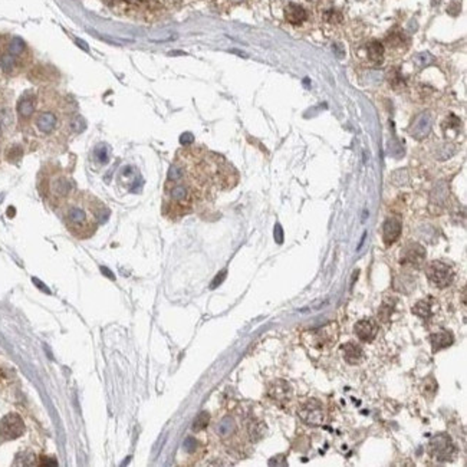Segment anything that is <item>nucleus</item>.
<instances>
[{
  "label": "nucleus",
  "mask_w": 467,
  "mask_h": 467,
  "mask_svg": "<svg viewBox=\"0 0 467 467\" xmlns=\"http://www.w3.org/2000/svg\"><path fill=\"white\" fill-rule=\"evenodd\" d=\"M65 225L78 239L91 237L98 226L105 222L108 210L102 201L88 193L72 194L65 209Z\"/></svg>",
  "instance_id": "f257e3e1"
},
{
  "label": "nucleus",
  "mask_w": 467,
  "mask_h": 467,
  "mask_svg": "<svg viewBox=\"0 0 467 467\" xmlns=\"http://www.w3.org/2000/svg\"><path fill=\"white\" fill-rule=\"evenodd\" d=\"M428 453L431 457L441 463L453 462V459L457 456V447L454 446L453 440L449 434L440 433L430 440L428 443Z\"/></svg>",
  "instance_id": "f03ea898"
},
{
  "label": "nucleus",
  "mask_w": 467,
  "mask_h": 467,
  "mask_svg": "<svg viewBox=\"0 0 467 467\" xmlns=\"http://www.w3.org/2000/svg\"><path fill=\"white\" fill-rule=\"evenodd\" d=\"M46 193L55 201L69 200L74 194V183L65 174L58 173L46 181Z\"/></svg>",
  "instance_id": "7ed1b4c3"
},
{
  "label": "nucleus",
  "mask_w": 467,
  "mask_h": 467,
  "mask_svg": "<svg viewBox=\"0 0 467 467\" xmlns=\"http://www.w3.org/2000/svg\"><path fill=\"white\" fill-rule=\"evenodd\" d=\"M425 275L428 278V280L434 285V286L447 287L453 282L454 273L452 268L440 260H433L427 268H425Z\"/></svg>",
  "instance_id": "20e7f679"
},
{
  "label": "nucleus",
  "mask_w": 467,
  "mask_h": 467,
  "mask_svg": "<svg viewBox=\"0 0 467 467\" xmlns=\"http://www.w3.org/2000/svg\"><path fill=\"white\" fill-rule=\"evenodd\" d=\"M298 414L301 417V420L305 424L311 425V427H319L322 425L324 419H325V411L322 404L312 398V400H308L302 404L299 410H298Z\"/></svg>",
  "instance_id": "39448f33"
},
{
  "label": "nucleus",
  "mask_w": 467,
  "mask_h": 467,
  "mask_svg": "<svg viewBox=\"0 0 467 467\" xmlns=\"http://www.w3.org/2000/svg\"><path fill=\"white\" fill-rule=\"evenodd\" d=\"M25 433V422L16 413H10L0 420V438L4 441L15 440Z\"/></svg>",
  "instance_id": "423d86ee"
},
{
  "label": "nucleus",
  "mask_w": 467,
  "mask_h": 467,
  "mask_svg": "<svg viewBox=\"0 0 467 467\" xmlns=\"http://www.w3.org/2000/svg\"><path fill=\"white\" fill-rule=\"evenodd\" d=\"M59 122L60 121L58 112H55L52 109H45V111L38 112V115L35 118V125H36L38 131L45 134V136L53 134L58 130Z\"/></svg>",
  "instance_id": "0eeeda50"
},
{
  "label": "nucleus",
  "mask_w": 467,
  "mask_h": 467,
  "mask_svg": "<svg viewBox=\"0 0 467 467\" xmlns=\"http://www.w3.org/2000/svg\"><path fill=\"white\" fill-rule=\"evenodd\" d=\"M425 260V249L420 243H408L401 252V263L420 268Z\"/></svg>",
  "instance_id": "6e6552de"
},
{
  "label": "nucleus",
  "mask_w": 467,
  "mask_h": 467,
  "mask_svg": "<svg viewBox=\"0 0 467 467\" xmlns=\"http://www.w3.org/2000/svg\"><path fill=\"white\" fill-rule=\"evenodd\" d=\"M314 338V347L325 348L333 344L338 338V331L335 324H328L322 328H318L315 331L311 332Z\"/></svg>",
  "instance_id": "1a4fd4ad"
},
{
  "label": "nucleus",
  "mask_w": 467,
  "mask_h": 467,
  "mask_svg": "<svg viewBox=\"0 0 467 467\" xmlns=\"http://www.w3.org/2000/svg\"><path fill=\"white\" fill-rule=\"evenodd\" d=\"M433 127V118L428 112H422L420 115H417L411 127H410V134L414 137L416 140H422L430 134Z\"/></svg>",
  "instance_id": "9d476101"
},
{
  "label": "nucleus",
  "mask_w": 467,
  "mask_h": 467,
  "mask_svg": "<svg viewBox=\"0 0 467 467\" xmlns=\"http://www.w3.org/2000/svg\"><path fill=\"white\" fill-rule=\"evenodd\" d=\"M269 395L273 401L279 404H285L292 398V388L283 379H276L269 385Z\"/></svg>",
  "instance_id": "9b49d317"
},
{
  "label": "nucleus",
  "mask_w": 467,
  "mask_h": 467,
  "mask_svg": "<svg viewBox=\"0 0 467 467\" xmlns=\"http://www.w3.org/2000/svg\"><path fill=\"white\" fill-rule=\"evenodd\" d=\"M354 331L362 342H373L374 338L377 336L378 327L373 319H362L360 322H357Z\"/></svg>",
  "instance_id": "f8f14e48"
},
{
  "label": "nucleus",
  "mask_w": 467,
  "mask_h": 467,
  "mask_svg": "<svg viewBox=\"0 0 467 467\" xmlns=\"http://www.w3.org/2000/svg\"><path fill=\"white\" fill-rule=\"evenodd\" d=\"M216 433L223 441L233 438L237 433V421L233 416H225L216 425Z\"/></svg>",
  "instance_id": "ddd939ff"
},
{
  "label": "nucleus",
  "mask_w": 467,
  "mask_h": 467,
  "mask_svg": "<svg viewBox=\"0 0 467 467\" xmlns=\"http://www.w3.org/2000/svg\"><path fill=\"white\" fill-rule=\"evenodd\" d=\"M401 234V223L397 219H387L382 226V239L387 246L398 240Z\"/></svg>",
  "instance_id": "4468645a"
},
{
  "label": "nucleus",
  "mask_w": 467,
  "mask_h": 467,
  "mask_svg": "<svg viewBox=\"0 0 467 467\" xmlns=\"http://www.w3.org/2000/svg\"><path fill=\"white\" fill-rule=\"evenodd\" d=\"M308 12L298 3H289L285 7V19L290 25H301L306 20Z\"/></svg>",
  "instance_id": "2eb2a0df"
},
{
  "label": "nucleus",
  "mask_w": 467,
  "mask_h": 467,
  "mask_svg": "<svg viewBox=\"0 0 467 467\" xmlns=\"http://www.w3.org/2000/svg\"><path fill=\"white\" fill-rule=\"evenodd\" d=\"M430 342L433 345V351L437 352V351H441L444 348L450 347L454 342V336H453L452 332L449 331H437L434 333H431Z\"/></svg>",
  "instance_id": "dca6fc26"
},
{
  "label": "nucleus",
  "mask_w": 467,
  "mask_h": 467,
  "mask_svg": "<svg viewBox=\"0 0 467 467\" xmlns=\"http://www.w3.org/2000/svg\"><path fill=\"white\" fill-rule=\"evenodd\" d=\"M36 111V101L33 96L25 95L20 98V101L17 102V114L22 120H29L35 115Z\"/></svg>",
  "instance_id": "f3484780"
},
{
  "label": "nucleus",
  "mask_w": 467,
  "mask_h": 467,
  "mask_svg": "<svg viewBox=\"0 0 467 467\" xmlns=\"http://www.w3.org/2000/svg\"><path fill=\"white\" fill-rule=\"evenodd\" d=\"M342 355H344V360L351 364V365H355V364H360L364 360V351L360 345H355L352 342H349L347 345L342 347Z\"/></svg>",
  "instance_id": "a211bd4d"
},
{
  "label": "nucleus",
  "mask_w": 467,
  "mask_h": 467,
  "mask_svg": "<svg viewBox=\"0 0 467 467\" xmlns=\"http://www.w3.org/2000/svg\"><path fill=\"white\" fill-rule=\"evenodd\" d=\"M413 314L424 319H428L434 314V302L431 301V298L419 301L413 306Z\"/></svg>",
  "instance_id": "6ab92c4d"
},
{
  "label": "nucleus",
  "mask_w": 467,
  "mask_h": 467,
  "mask_svg": "<svg viewBox=\"0 0 467 467\" xmlns=\"http://www.w3.org/2000/svg\"><path fill=\"white\" fill-rule=\"evenodd\" d=\"M367 56L374 65L381 63L384 59V45L378 41H371L367 45Z\"/></svg>",
  "instance_id": "aec40b11"
},
{
  "label": "nucleus",
  "mask_w": 467,
  "mask_h": 467,
  "mask_svg": "<svg viewBox=\"0 0 467 467\" xmlns=\"http://www.w3.org/2000/svg\"><path fill=\"white\" fill-rule=\"evenodd\" d=\"M247 433H249V437H250L252 441H259V440H262L265 437V434H266V424L262 421H257V420H253L247 425Z\"/></svg>",
  "instance_id": "412c9836"
},
{
  "label": "nucleus",
  "mask_w": 467,
  "mask_h": 467,
  "mask_svg": "<svg viewBox=\"0 0 467 467\" xmlns=\"http://www.w3.org/2000/svg\"><path fill=\"white\" fill-rule=\"evenodd\" d=\"M394 308H395V299L394 298H385L384 302L381 303L379 309H378V318L382 322H388L392 312H394Z\"/></svg>",
  "instance_id": "4be33fe9"
},
{
  "label": "nucleus",
  "mask_w": 467,
  "mask_h": 467,
  "mask_svg": "<svg viewBox=\"0 0 467 467\" xmlns=\"http://www.w3.org/2000/svg\"><path fill=\"white\" fill-rule=\"evenodd\" d=\"M7 52L19 59V58L26 52V45H25V42H23L20 38H13V39L9 42V45H7Z\"/></svg>",
  "instance_id": "5701e85b"
},
{
  "label": "nucleus",
  "mask_w": 467,
  "mask_h": 467,
  "mask_svg": "<svg viewBox=\"0 0 467 467\" xmlns=\"http://www.w3.org/2000/svg\"><path fill=\"white\" fill-rule=\"evenodd\" d=\"M0 66H1V69H3V72L12 74L16 69V66H17V58L13 56V55H10L9 52H6V53H3L1 58H0Z\"/></svg>",
  "instance_id": "b1692460"
},
{
  "label": "nucleus",
  "mask_w": 467,
  "mask_h": 467,
  "mask_svg": "<svg viewBox=\"0 0 467 467\" xmlns=\"http://www.w3.org/2000/svg\"><path fill=\"white\" fill-rule=\"evenodd\" d=\"M398 280H401V283H400V282H395V283H394L395 290H398V292L410 293V292L416 287V282L410 278V275H403V278H398Z\"/></svg>",
  "instance_id": "393cba45"
},
{
  "label": "nucleus",
  "mask_w": 467,
  "mask_h": 467,
  "mask_svg": "<svg viewBox=\"0 0 467 467\" xmlns=\"http://www.w3.org/2000/svg\"><path fill=\"white\" fill-rule=\"evenodd\" d=\"M209 422H210V414L206 413V411H203V413H200L196 419H194V421H193V430H194V431H201V430H204V428L209 425Z\"/></svg>",
  "instance_id": "a878e982"
},
{
  "label": "nucleus",
  "mask_w": 467,
  "mask_h": 467,
  "mask_svg": "<svg viewBox=\"0 0 467 467\" xmlns=\"http://www.w3.org/2000/svg\"><path fill=\"white\" fill-rule=\"evenodd\" d=\"M95 157H96V160H98L101 164L108 163V160H109V150H108V147H106L105 144H101V145H98V147L95 148Z\"/></svg>",
  "instance_id": "bb28decb"
},
{
  "label": "nucleus",
  "mask_w": 467,
  "mask_h": 467,
  "mask_svg": "<svg viewBox=\"0 0 467 467\" xmlns=\"http://www.w3.org/2000/svg\"><path fill=\"white\" fill-rule=\"evenodd\" d=\"M404 35L403 33H392L390 35L388 38H387V44L390 45V47H403V44H404Z\"/></svg>",
  "instance_id": "cd10ccee"
},
{
  "label": "nucleus",
  "mask_w": 467,
  "mask_h": 467,
  "mask_svg": "<svg viewBox=\"0 0 467 467\" xmlns=\"http://www.w3.org/2000/svg\"><path fill=\"white\" fill-rule=\"evenodd\" d=\"M22 155H23V150L19 145H13V147H10L9 150L6 151V158L9 161H12V163L19 161L22 158Z\"/></svg>",
  "instance_id": "c85d7f7f"
},
{
  "label": "nucleus",
  "mask_w": 467,
  "mask_h": 467,
  "mask_svg": "<svg viewBox=\"0 0 467 467\" xmlns=\"http://www.w3.org/2000/svg\"><path fill=\"white\" fill-rule=\"evenodd\" d=\"M390 84H392L395 88H398L401 84H404V81H403V76L401 74L398 72V71H394V72H390Z\"/></svg>",
  "instance_id": "c756f323"
},
{
  "label": "nucleus",
  "mask_w": 467,
  "mask_h": 467,
  "mask_svg": "<svg viewBox=\"0 0 467 467\" xmlns=\"http://www.w3.org/2000/svg\"><path fill=\"white\" fill-rule=\"evenodd\" d=\"M184 449H186V452H188V453L196 452V449H197L196 438L194 437L186 438V441H184Z\"/></svg>",
  "instance_id": "7c9ffc66"
},
{
  "label": "nucleus",
  "mask_w": 467,
  "mask_h": 467,
  "mask_svg": "<svg viewBox=\"0 0 467 467\" xmlns=\"http://www.w3.org/2000/svg\"><path fill=\"white\" fill-rule=\"evenodd\" d=\"M325 19L328 22H331V23H336V22H339L342 19V15L339 12H336V10H329V12L325 13Z\"/></svg>",
  "instance_id": "2f4dec72"
},
{
  "label": "nucleus",
  "mask_w": 467,
  "mask_h": 467,
  "mask_svg": "<svg viewBox=\"0 0 467 467\" xmlns=\"http://www.w3.org/2000/svg\"><path fill=\"white\" fill-rule=\"evenodd\" d=\"M193 141H194V137H193V134H190V133H184V134L180 137L181 145H191Z\"/></svg>",
  "instance_id": "473e14b6"
},
{
  "label": "nucleus",
  "mask_w": 467,
  "mask_h": 467,
  "mask_svg": "<svg viewBox=\"0 0 467 467\" xmlns=\"http://www.w3.org/2000/svg\"><path fill=\"white\" fill-rule=\"evenodd\" d=\"M226 273H227L226 271H222L220 273H219V275H217V276H216V279H214V280L211 282V285H210L211 289L217 287L219 285H220V283H222V282H223V280H225V278H226Z\"/></svg>",
  "instance_id": "72a5a7b5"
},
{
  "label": "nucleus",
  "mask_w": 467,
  "mask_h": 467,
  "mask_svg": "<svg viewBox=\"0 0 467 467\" xmlns=\"http://www.w3.org/2000/svg\"><path fill=\"white\" fill-rule=\"evenodd\" d=\"M39 465H41V466H56L58 462H56L53 457H45V456H42Z\"/></svg>",
  "instance_id": "f704fd0d"
},
{
  "label": "nucleus",
  "mask_w": 467,
  "mask_h": 467,
  "mask_svg": "<svg viewBox=\"0 0 467 467\" xmlns=\"http://www.w3.org/2000/svg\"><path fill=\"white\" fill-rule=\"evenodd\" d=\"M275 239H276L278 243H282V241H283V232H282L280 225H276V226H275Z\"/></svg>",
  "instance_id": "c9c22d12"
},
{
  "label": "nucleus",
  "mask_w": 467,
  "mask_h": 467,
  "mask_svg": "<svg viewBox=\"0 0 467 467\" xmlns=\"http://www.w3.org/2000/svg\"><path fill=\"white\" fill-rule=\"evenodd\" d=\"M75 42H76V44H78V45L81 46V47H82L84 50H87V52L90 50V47H88V45H85V44H84V42H82L81 39H75Z\"/></svg>",
  "instance_id": "e433bc0d"
},
{
  "label": "nucleus",
  "mask_w": 467,
  "mask_h": 467,
  "mask_svg": "<svg viewBox=\"0 0 467 467\" xmlns=\"http://www.w3.org/2000/svg\"><path fill=\"white\" fill-rule=\"evenodd\" d=\"M102 272H104V273H106V276H108V278H111V279H114V275H112L111 272L106 271L105 268H102Z\"/></svg>",
  "instance_id": "4c0bfd02"
},
{
  "label": "nucleus",
  "mask_w": 467,
  "mask_h": 467,
  "mask_svg": "<svg viewBox=\"0 0 467 467\" xmlns=\"http://www.w3.org/2000/svg\"><path fill=\"white\" fill-rule=\"evenodd\" d=\"M127 1H130V3H140V1H142V0H127Z\"/></svg>",
  "instance_id": "58836bf2"
},
{
  "label": "nucleus",
  "mask_w": 467,
  "mask_h": 467,
  "mask_svg": "<svg viewBox=\"0 0 467 467\" xmlns=\"http://www.w3.org/2000/svg\"><path fill=\"white\" fill-rule=\"evenodd\" d=\"M0 136H1V125H0Z\"/></svg>",
  "instance_id": "ea45409f"
}]
</instances>
